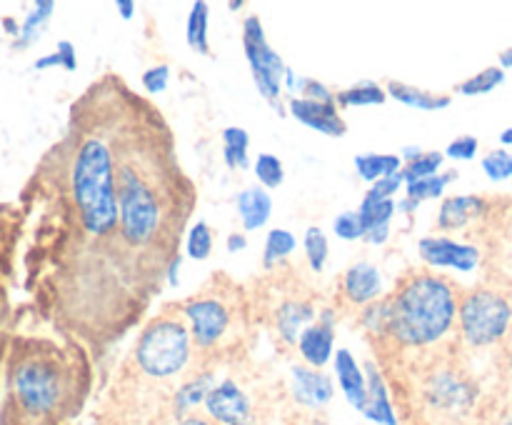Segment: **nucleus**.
<instances>
[{
	"label": "nucleus",
	"mask_w": 512,
	"mask_h": 425,
	"mask_svg": "<svg viewBox=\"0 0 512 425\" xmlns=\"http://www.w3.org/2000/svg\"><path fill=\"white\" fill-rule=\"evenodd\" d=\"M85 365L45 340H20L5 368L0 425H63L83 400Z\"/></svg>",
	"instance_id": "1"
},
{
	"label": "nucleus",
	"mask_w": 512,
	"mask_h": 425,
	"mask_svg": "<svg viewBox=\"0 0 512 425\" xmlns=\"http://www.w3.org/2000/svg\"><path fill=\"white\" fill-rule=\"evenodd\" d=\"M68 205L83 243L105 245L118 240V188H115V140L105 133H70ZM123 253V248H120ZM125 258V253H123ZM128 260V258H125Z\"/></svg>",
	"instance_id": "2"
},
{
	"label": "nucleus",
	"mask_w": 512,
	"mask_h": 425,
	"mask_svg": "<svg viewBox=\"0 0 512 425\" xmlns=\"http://www.w3.org/2000/svg\"><path fill=\"white\" fill-rule=\"evenodd\" d=\"M388 338L405 348L435 345L458 320V293L440 275H410L388 298Z\"/></svg>",
	"instance_id": "3"
},
{
	"label": "nucleus",
	"mask_w": 512,
	"mask_h": 425,
	"mask_svg": "<svg viewBox=\"0 0 512 425\" xmlns=\"http://www.w3.org/2000/svg\"><path fill=\"white\" fill-rule=\"evenodd\" d=\"M190 340L193 338H190V330L183 320L163 315L140 333L133 350L135 365L145 378H175V375L183 373L190 360V350H193Z\"/></svg>",
	"instance_id": "4"
},
{
	"label": "nucleus",
	"mask_w": 512,
	"mask_h": 425,
	"mask_svg": "<svg viewBox=\"0 0 512 425\" xmlns=\"http://www.w3.org/2000/svg\"><path fill=\"white\" fill-rule=\"evenodd\" d=\"M458 323L463 340L473 348L500 343L512 323V305L495 290L478 288L460 300Z\"/></svg>",
	"instance_id": "5"
},
{
	"label": "nucleus",
	"mask_w": 512,
	"mask_h": 425,
	"mask_svg": "<svg viewBox=\"0 0 512 425\" xmlns=\"http://www.w3.org/2000/svg\"><path fill=\"white\" fill-rule=\"evenodd\" d=\"M243 50L248 58L250 73H253V83L263 100H268L280 115H283V90H285V60L270 48L268 38H265L263 20L258 15H248L243 20Z\"/></svg>",
	"instance_id": "6"
},
{
	"label": "nucleus",
	"mask_w": 512,
	"mask_h": 425,
	"mask_svg": "<svg viewBox=\"0 0 512 425\" xmlns=\"http://www.w3.org/2000/svg\"><path fill=\"white\" fill-rule=\"evenodd\" d=\"M185 323H188L190 338L198 348L208 350L223 340L230 328V310L228 305L213 295H200V298L188 300L183 305Z\"/></svg>",
	"instance_id": "7"
},
{
	"label": "nucleus",
	"mask_w": 512,
	"mask_h": 425,
	"mask_svg": "<svg viewBox=\"0 0 512 425\" xmlns=\"http://www.w3.org/2000/svg\"><path fill=\"white\" fill-rule=\"evenodd\" d=\"M205 418L215 425H255V410L248 393L235 380L225 378L205 400Z\"/></svg>",
	"instance_id": "8"
},
{
	"label": "nucleus",
	"mask_w": 512,
	"mask_h": 425,
	"mask_svg": "<svg viewBox=\"0 0 512 425\" xmlns=\"http://www.w3.org/2000/svg\"><path fill=\"white\" fill-rule=\"evenodd\" d=\"M420 258L430 268H450L458 273H470L480 265V250L475 245L445 238V235H428L418 243Z\"/></svg>",
	"instance_id": "9"
},
{
	"label": "nucleus",
	"mask_w": 512,
	"mask_h": 425,
	"mask_svg": "<svg viewBox=\"0 0 512 425\" xmlns=\"http://www.w3.org/2000/svg\"><path fill=\"white\" fill-rule=\"evenodd\" d=\"M288 113L293 115L298 123L305 128L315 130V133L330 135V138H343L348 133V123L340 115L338 103H318V100L308 98H290Z\"/></svg>",
	"instance_id": "10"
},
{
	"label": "nucleus",
	"mask_w": 512,
	"mask_h": 425,
	"mask_svg": "<svg viewBox=\"0 0 512 425\" xmlns=\"http://www.w3.org/2000/svg\"><path fill=\"white\" fill-rule=\"evenodd\" d=\"M298 353L310 368L323 370L335 358V313L323 310L318 323L310 325L298 340Z\"/></svg>",
	"instance_id": "11"
},
{
	"label": "nucleus",
	"mask_w": 512,
	"mask_h": 425,
	"mask_svg": "<svg viewBox=\"0 0 512 425\" xmlns=\"http://www.w3.org/2000/svg\"><path fill=\"white\" fill-rule=\"evenodd\" d=\"M425 398L443 413H465L475 403V388L455 373H440L425 388Z\"/></svg>",
	"instance_id": "12"
},
{
	"label": "nucleus",
	"mask_w": 512,
	"mask_h": 425,
	"mask_svg": "<svg viewBox=\"0 0 512 425\" xmlns=\"http://www.w3.org/2000/svg\"><path fill=\"white\" fill-rule=\"evenodd\" d=\"M290 373H293L290 375V378H293L290 390H293V398L298 405H303V408H310V410H320L333 400L335 395L333 378L325 375L323 370H315L310 368V365H295Z\"/></svg>",
	"instance_id": "13"
},
{
	"label": "nucleus",
	"mask_w": 512,
	"mask_h": 425,
	"mask_svg": "<svg viewBox=\"0 0 512 425\" xmlns=\"http://www.w3.org/2000/svg\"><path fill=\"white\" fill-rule=\"evenodd\" d=\"M365 378H368V398L360 413L375 425H398V413L390 400L388 383L375 363H365Z\"/></svg>",
	"instance_id": "14"
},
{
	"label": "nucleus",
	"mask_w": 512,
	"mask_h": 425,
	"mask_svg": "<svg viewBox=\"0 0 512 425\" xmlns=\"http://www.w3.org/2000/svg\"><path fill=\"white\" fill-rule=\"evenodd\" d=\"M343 293L353 305H370L380 300V295H383L380 270L373 263H365V260L350 265L343 275Z\"/></svg>",
	"instance_id": "15"
},
{
	"label": "nucleus",
	"mask_w": 512,
	"mask_h": 425,
	"mask_svg": "<svg viewBox=\"0 0 512 425\" xmlns=\"http://www.w3.org/2000/svg\"><path fill=\"white\" fill-rule=\"evenodd\" d=\"M335 378H338L340 393L345 395L355 410H363L365 398H368V378H365V368H360L355 355L348 348H340L333 358Z\"/></svg>",
	"instance_id": "16"
},
{
	"label": "nucleus",
	"mask_w": 512,
	"mask_h": 425,
	"mask_svg": "<svg viewBox=\"0 0 512 425\" xmlns=\"http://www.w3.org/2000/svg\"><path fill=\"white\" fill-rule=\"evenodd\" d=\"M488 213V200L480 195H453L445 198L438 210V228L440 230H460L473 220L483 218Z\"/></svg>",
	"instance_id": "17"
},
{
	"label": "nucleus",
	"mask_w": 512,
	"mask_h": 425,
	"mask_svg": "<svg viewBox=\"0 0 512 425\" xmlns=\"http://www.w3.org/2000/svg\"><path fill=\"white\" fill-rule=\"evenodd\" d=\"M215 385H218V380H215V375L210 373V370H203V373H195V375H190L188 380H183L173 395L175 418L180 420V418H188V415H193L195 408L205 405V400H208L210 390H213Z\"/></svg>",
	"instance_id": "18"
},
{
	"label": "nucleus",
	"mask_w": 512,
	"mask_h": 425,
	"mask_svg": "<svg viewBox=\"0 0 512 425\" xmlns=\"http://www.w3.org/2000/svg\"><path fill=\"white\" fill-rule=\"evenodd\" d=\"M313 320L315 305L308 303V300H288L275 313V325H278L280 338L290 345H298L300 335L313 325Z\"/></svg>",
	"instance_id": "19"
},
{
	"label": "nucleus",
	"mask_w": 512,
	"mask_h": 425,
	"mask_svg": "<svg viewBox=\"0 0 512 425\" xmlns=\"http://www.w3.org/2000/svg\"><path fill=\"white\" fill-rule=\"evenodd\" d=\"M238 205L240 223H243V230H260L268 225L270 215H273V198L265 188L260 185H253V188H245L243 193L235 200Z\"/></svg>",
	"instance_id": "20"
},
{
	"label": "nucleus",
	"mask_w": 512,
	"mask_h": 425,
	"mask_svg": "<svg viewBox=\"0 0 512 425\" xmlns=\"http://www.w3.org/2000/svg\"><path fill=\"white\" fill-rule=\"evenodd\" d=\"M388 95L395 98L398 103L408 105V108H418L425 110V113H433V110H445L450 108L453 98L450 95H440V93H430V90L415 88V85L408 83H398V80H390L388 83Z\"/></svg>",
	"instance_id": "21"
},
{
	"label": "nucleus",
	"mask_w": 512,
	"mask_h": 425,
	"mask_svg": "<svg viewBox=\"0 0 512 425\" xmlns=\"http://www.w3.org/2000/svg\"><path fill=\"white\" fill-rule=\"evenodd\" d=\"M355 170H358L360 178L373 185L378 180L388 178V175L400 173L403 170V158L395 153H363L355 155Z\"/></svg>",
	"instance_id": "22"
},
{
	"label": "nucleus",
	"mask_w": 512,
	"mask_h": 425,
	"mask_svg": "<svg viewBox=\"0 0 512 425\" xmlns=\"http://www.w3.org/2000/svg\"><path fill=\"white\" fill-rule=\"evenodd\" d=\"M208 20H210L208 3H205V0H195L193 8H190L188 23H185V40H188L190 50L198 55H210Z\"/></svg>",
	"instance_id": "23"
},
{
	"label": "nucleus",
	"mask_w": 512,
	"mask_h": 425,
	"mask_svg": "<svg viewBox=\"0 0 512 425\" xmlns=\"http://www.w3.org/2000/svg\"><path fill=\"white\" fill-rule=\"evenodd\" d=\"M388 100V90L380 88L373 80H363L358 85L335 93V103L338 108H363V105H383Z\"/></svg>",
	"instance_id": "24"
},
{
	"label": "nucleus",
	"mask_w": 512,
	"mask_h": 425,
	"mask_svg": "<svg viewBox=\"0 0 512 425\" xmlns=\"http://www.w3.org/2000/svg\"><path fill=\"white\" fill-rule=\"evenodd\" d=\"M250 135L245 128L230 125L223 130V158L230 170H245L250 165Z\"/></svg>",
	"instance_id": "25"
},
{
	"label": "nucleus",
	"mask_w": 512,
	"mask_h": 425,
	"mask_svg": "<svg viewBox=\"0 0 512 425\" xmlns=\"http://www.w3.org/2000/svg\"><path fill=\"white\" fill-rule=\"evenodd\" d=\"M395 210H398V203L395 200H383L375 198V195L365 193L363 203H360L358 213L365 223V233L378 228H390V220H393Z\"/></svg>",
	"instance_id": "26"
},
{
	"label": "nucleus",
	"mask_w": 512,
	"mask_h": 425,
	"mask_svg": "<svg viewBox=\"0 0 512 425\" xmlns=\"http://www.w3.org/2000/svg\"><path fill=\"white\" fill-rule=\"evenodd\" d=\"M55 10V3H50V0H40V3L33 5V10L28 13V18H25L23 28H20V35L18 40L13 43V48H28V45H33L35 40L40 38V33H43L45 23L50 20V15H53Z\"/></svg>",
	"instance_id": "27"
},
{
	"label": "nucleus",
	"mask_w": 512,
	"mask_h": 425,
	"mask_svg": "<svg viewBox=\"0 0 512 425\" xmlns=\"http://www.w3.org/2000/svg\"><path fill=\"white\" fill-rule=\"evenodd\" d=\"M298 248V238H295L290 230L285 228H273L265 238V248H263V265L265 268H275L278 263H283L293 250Z\"/></svg>",
	"instance_id": "28"
},
{
	"label": "nucleus",
	"mask_w": 512,
	"mask_h": 425,
	"mask_svg": "<svg viewBox=\"0 0 512 425\" xmlns=\"http://www.w3.org/2000/svg\"><path fill=\"white\" fill-rule=\"evenodd\" d=\"M455 178H458V173H455V170H448V173H438L433 175V178L415 180V183L405 185V198L415 200L418 205L423 203V200L440 198V195L445 193V188H448Z\"/></svg>",
	"instance_id": "29"
},
{
	"label": "nucleus",
	"mask_w": 512,
	"mask_h": 425,
	"mask_svg": "<svg viewBox=\"0 0 512 425\" xmlns=\"http://www.w3.org/2000/svg\"><path fill=\"white\" fill-rule=\"evenodd\" d=\"M503 83H505V70L500 68V65H490V68L480 70V73L470 75L468 80H463V83L458 85V93L468 95V98H473V95H488L493 93L495 88H500Z\"/></svg>",
	"instance_id": "30"
},
{
	"label": "nucleus",
	"mask_w": 512,
	"mask_h": 425,
	"mask_svg": "<svg viewBox=\"0 0 512 425\" xmlns=\"http://www.w3.org/2000/svg\"><path fill=\"white\" fill-rule=\"evenodd\" d=\"M303 248H305V258H308V265L313 268V273H323L325 263H328V255H330V243L318 225H310V228L305 230Z\"/></svg>",
	"instance_id": "31"
},
{
	"label": "nucleus",
	"mask_w": 512,
	"mask_h": 425,
	"mask_svg": "<svg viewBox=\"0 0 512 425\" xmlns=\"http://www.w3.org/2000/svg\"><path fill=\"white\" fill-rule=\"evenodd\" d=\"M255 178H258V185L265 190H275L283 185L285 180V165L278 155L273 153H260L258 160L253 165Z\"/></svg>",
	"instance_id": "32"
},
{
	"label": "nucleus",
	"mask_w": 512,
	"mask_h": 425,
	"mask_svg": "<svg viewBox=\"0 0 512 425\" xmlns=\"http://www.w3.org/2000/svg\"><path fill=\"white\" fill-rule=\"evenodd\" d=\"M443 160H445V155L440 153V150H425L418 160H413V163H408L403 168L405 185L415 183V180H425V178H433V175H438V170L443 168Z\"/></svg>",
	"instance_id": "33"
},
{
	"label": "nucleus",
	"mask_w": 512,
	"mask_h": 425,
	"mask_svg": "<svg viewBox=\"0 0 512 425\" xmlns=\"http://www.w3.org/2000/svg\"><path fill=\"white\" fill-rule=\"evenodd\" d=\"M185 250L193 260H208L210 253H213V230L205 220H198V223L190 228L188 238H185Z\"/></svg>",
	"instance_id": "34"
},
{
	"label": "nucleus",
	"mask_w": 512,
	"mask_h": 425,
	"mask_svg": "<svg viewBox=\"0 0 512 425\" xmlns=\"http://www.w3.org/2000/svg\"><path fill=\"white\" fill-rule=\"evenodd\" d=\"M360 323L375 335H385L388 338V325H390V305L388 298L375 300V303L365 305V313L360 315Z\"/></svg>",
	"instance_id": "35"
},
{
	"label": "nucleus",
	"mask_w": 512,
	"mask_h": 425,
	"mask_svg": "<svg viewBox=\"0 0 512 425\" xmlns=\"http://www.w3.org/2000/svg\"><path fill=\"white\" fill-rule=\"evenodd\" d=\"M483 173L488 175L495 183H503V180L512 178V153L505 148L490 150L483 158Z\"/></svg>",
	"instance_id": "36"
},
{
	"label": "nucleus",
	"mask_w": 512,
	"mask_h": 425,
	"mask_svg": "<svg viewBox=\"0 0 512 425\" xmlns=\"http://www.w3.org/2000/svg\"><path fill=\"white\" fill-rule=\"evenodd\" d=\"M333 230L340 240H365V223L358 210H345L333 220Z\"/></svg>",
	"instance_id": "37"
},
{
	"label": "nucleus",
	"mask_w": 512,
	"mask_h": 425,
	"mask_svg": "<svg viewBox=\"0 0 512 425\" xmlns=\"http://www.w3.org/2000/svg\"><path fill=\"white\" fill-rule=\"evenodd\" d=\"M140 83H143V88L148 90V93H153V95L163 93L170 83V65H165V63L153 65V68L145 70L143 78H140Z\"/></svg>",
	"instance_id": "38"
},
{
	"label": "nucleus",
	"mask_w": 512,
	"mask_h": 425,
	"mask_svg": "<svg viewBox=\"0 0 512 425\" xmlns=\"http://www.w3.org/2000/svg\"><path fill=\"white\" fill-rule=\"evenodd\" d=\"M478 138L475 135H460V138H455L453 143L448 145V150H445V158H453V160H473L475 155H478Z\"/></svg>",
	"instance_id": "39"
},
{
	"label": "nucleus",
	"mask_w": 512,
	"mask_h": 425,
	"mask_svg": "<svg viewBox=\"0 0 512 425\" xmlns=\"http://www.w3.org/2000/svg\"><path fill=\"white\" fill-rule=\"evenodd\" d=\"M405 185V178H403V170L400 173H393L388 175V178L378 180V183L370 185L368 193L375 195V198H383V200H395V195L400 193V188Z\"/></svg>",
	"instance_id": "40"
},
{
	"label": "nucleus",
	"mask_w": 512,
	"mask_h": 425,
	"mask_svg": "<svg viewBox=\"0 0 512 425\" xmlns=\"http://www.w3.org/2000/svg\"><path fill=\"white\" fill-rule=\"evenodd\" d=\"M300 98H308V100H318V103H335V93L328 88L325 83H320V80L315 78H308V83H305V90Z\"/></svg>",
	"instance_id": "41"
},
{
	"label": "nucleus",
	"mask_w": 512,
	"mask_h": 425,
	"mask_svg": "<svg viewBox=\"0 0 512 425\" xmlns=\"http://www.w3.org/2000/svg\"><path fill=\"white\" fill-rule=\"evenodd\" d=\"M55 50H58L60 63H63V68L73 73V70L78 68V53H75V45L70 43V40H60L58 48H55Z\"/></svg>",
	"instance_id": "42"
},
{
	"label": "nucleus",
	"mask_w": 512,
	"mask_h": 425,
	"mask_svg": "<svg viewBox=\"0 0 512 425\" xmlns=\"http://www.w3.org/2000/svg\"><path fill=\"white\" fill-rule=\"evenodd\" d=\"M225 248H228V253H240V250L248 248V238H245V233H230L225 240Z\"/></svg>",
	"instance_id": "43"
},
{
	"label": "nucleus",
	"mask_w": 512,
	"mask_h": 425,
	"mask_svg": "<svg viewBox=\"0 0 512 425\" xmlns=\"http://www.w3.org/2000/svg\"><path fill=\"white\" fill-rule=\"evenodd\" d=\"M45 68H63L58 50H55V53H50V55H45V58L35 60V70H45Z\"/></svg>",
	"instance_id": "44"
},
{
	"label": "nucleus",
	"mask_w": 512,
	"mask_h": 425,
	"mask_svg": "<svg viewBox=\"0 0 512 425\" xmlns=\"http://www.w3.org/2000/svg\"><path fill=\"white\" fill-rule=\"evenodd\" d=\"M115 10L120 13V18L130 20L135 15V10H138V5H135L133 0H115Z\"/></svg>",
	"instance_id": "45"
},
{
	"label": "nucleus",
	"mask_w": 512,
	"mask_h": 425,
	"mask_svg": "<svg viewBox=\"0 0 512 425\" xmlns=\"http://www.w3.org/2000/svg\"><path fill=\"white\" fill-rule=\"evenodd\" d=\"M180 263H183V255H175L173 260H170V265H168V270H165V278H168V283L173 285H178V270H180Z\"/></svg>",
	"instance_id": "46"
},
{
	"label": "nucleus",
	"mask_w": 512,
	"mask_h": 425,
	"mask_svg": "<svg viewBox=\"0 0 512 425\" xmlns=\"http://www.w3.org/2000/svg\"><path fill=\"white\" fill-rule=\"evenodd\" d=\"M175 425H215L213 420L203 418V415H188V418L175 420Z\"/></svg>",
	"instance_id": "47"
},
{
	"label": "nucleus",
	"mask_w": 512,
	"mask_h": 425,
	"mask_svg": "<svg viewBox=\"0 0 512 425\" xmlns=\"http://www.w3.org/2000/svg\"><path fill=\"white\" fill-rule=\"evenodd\" d=\"M423 153H425V150L415 148V145H408V148H403V155H400V158H405L408 163H413V160H418Z\"/></svg>",
	"instance_id": "48"
},
{
	"label": "nucleus",
	"mask_w": 512,
	"mask_h": 425,
	"mask_svg": "<svg viewBox=\"0 0 512 425\" xmlns=\"http://www.w3.org/2000/svg\"><path fill=\"white\" fill-rule=\"evenodd\" d=\"M418 208H420V205L415 203V200H410V198L398 200V213H415Z\"/></svg>",
	"instance_id": "49"
},
{
	"label": "nucleus",
	"mask_w": 512,
	"mask_h": 425,
	"mask_svg": "<svg viewBox=\"0 0 512 425\" xmlns=\"http://www.w3.org/2000/svg\"><path fill=\"white\" fill-rule=\"evenodd\" d=\"M500 68H503V70H510L512 68V48L503 50V53H500Z\"/></svg>",
	"instance_id": "50"
},
{
	"label": "nucleus",
	"mask_w": 512,
	"mask_h": 425,
	"mask_svg": "<svg viewBox=\"0 0 512 425\" xmlns=\"http://www.w3.org/2000/svg\"><path fill=\"white\" fill-rule=\"evenodd\" d=\"M500 143L512 145V125H510V128H505L503 133H500Z\"/></svg>",
	"instance_id": "51"
},
{
	"label": "nucleus",
	"mask_w": 512,
	"mask_h": 425,
	"mask_svg": "<svg viewBox=\"0 0 512 425\" xmlns=\"http://www.w3.org/2000/svg\"><path fill=\"white\" fill-rule=\"evenodd\" d=\"M243 0H230V3H228V8L230 10H240V8H243Z\"/></svg>",
	"instance_id": "52"
},
{
	"label": "nucleus",
	"mask_w": 512,
	"mask_h": 425,
	"mask_svg": "<svg viewBox=\"0 0 512 425\" xmlns=\"http://www.w3.org/2000/svg\"><path fill=\"white\" fill-rule=\"evenodd\" d=\"M508 370H510V383H512V353H510V365H508Z\"/></svg>",
	"instance_id": "53"
},
{
	"label": "nucleus",
	"mask_w": 512,
	"mask_h": 425,
	"mask_svg": "<svg viewBox=\"0 0 512 425\" xmlns=\"http://www.w3.org/2000/svg\"><path fill=\"white\" fill-rule=\"evenodd\" d=\"M503 425H512V418H508V420H505V423Z\"/></svg>",
	"instance_id": "54"
},
{
	"label": "nucleus",
	"mask_w": 512,
	"mask_h": 425,
	"mask_svg": "<svg viewBox=\"0 0 512 425\" xmlns=\"http://www.w3.org/2000/svg\"><path fill=\"white\" fill-rule=\"evenodd\" d=\"M90 425H100V423H90Z\"/></svg>",
	"instance_id": "55"
}]
</instances>
